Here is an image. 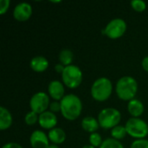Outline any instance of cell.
<instances>
[{
  "instance_id": "cell-31",
  "label": "cell",
  "mask_w": 148,
  "mask_h": 148,
  "mask_svg": "<svg viewBox=\"0 0 148 148\" xmlns=\"http://www.w3.org/2000/svg\"><path fill=\"white\" fill-rule=\"evenodd\" d=\"M82 148H95V147H93V146H91V145H86V146L82 147Z\"/></svg>"
},
{
  "instance_id": "cell-27",
  "label": "cell",
  "mask_w": 148,
  "mask_h": 148,
  "mask_svg": "<svg viewBox=\"0 0 148 148\" xmlns=\"http://www.w3.org/2000/svg\"><path fill=\"white\" fill-rule=\"evenodd\" d=\"M2 148H23V147L20 144H18V143L9 142V143H6L5 145H3Z\"/></svg>"
},
{
  "instance_id": "cell-1",
  "label": "cell",
  "mask_w": 148,
  "mask_h": 148,
  "mask_svg": "<svg viewBox=\"0 0 148 148\" xmlns=\"http://www.w3.org/2000/svg\"><path fill=\"white\" fill-rule=\"evenodd\" d=\"M62 115L68 121L76 120L82 114V103L81 99L74 95H66L60 101Z\"/></svg>"
},
{
  "instance_id": "cell-2",
  "label": "cell",
  "mask_w": 148,
  "mask_h": 148,
  "mask_svg": "<svg viewBox=\"0 0 148 148\" xmlns=\"http://www.w3.org/2000/svg\"><path fill=\"white\" fill-rule=\"evenodd\" d=\"M115 91L121 100L130 101L137 95L138 82L132 76H122L116 83Z\"/></svg>"
},
{
  "instance_id": "cell-24",
  "label": "cell",
  "mask_w": 148,
  "mask_h": 148,
  "mask_svg": "<svg viewBox=\"0 0 148 148\" xmlns=\"http://www.w3.org/2000/svg\"><path fill=\"white\" fill-rule=\"evenodd\" d=\"M130 148H148V140L146 139L135 140L131 144Z\"/></svg>"
},
{
  "instance_id": "cell-8",
  "label": "cell",
  "mask_w": 148,
  "mask_h": 148,
  "mask_svg": "<svg viewBox=\"0 0 148 148\" xmlns=\"http://www.w3.org/2000/svg\"><path fill=\"white\" fill-rule=\"evenodd\" d=\"M49 97L44 92H37L32 95L29 100V107L31 111L41 114L47 111L49 107Z\"/></svg>"
},
{
  "instance_id": "cell-13",
  "label": "cell",
  "mask_w": 148,
  "mask_h": 148,
  "mask_svg": "<svg viewBox=\"0 0 148 148\" xmlns=\"http://www.w3.org/2000/svg\"><path fill=\"white\" fill-rule=\"evenodd\" d=\"M29 66L33 71L42 73L49 68V61L46 57L42 56H37L31 59Z\"/></svg>"
},
{
  "instance_id": "cell-23",
  "label": "cell",
  "mask_w": 148,
  "mask_h": 148,
  "mask_svg": "<svg viewBox=\"0 0 148 148\" xmlns=\"http://www.w3.org/2000/svg\"><path fill=\"white\" fill-rule=\"evenodd\" d=\"M130 4L132 8L138 12H142L147 9V3L143 0H133L130 2Z\"/></svg>"
},
{
  "instance_id": "cell-19",
  "label": "cell",
  "mask_w": 148,
  "mask_h": 148,
  "mask_svg": "<svg viewBox=\"0 0 148 148\" xmlns=\"http://www.w3.org/2000/svg\"><path fill=\"white\" fill-rule=\"evenodd\" d=\"M127 134V133L125 126L118 125L111 129V136H112V138H114L115 140H122L126 137Z\"/></svg>"
},
{
  "instance_id": "cell-15",
  "label": "cell",
  "mask_w": 148,
  "mask_h": 148,
  "mask_svg": "<svg viewBox=\"0 0 148 148\" xmlns=\"http://www.w3.org/2000/svg\"><path fill=\"white\" fill-rule=\"evenodd\" d=\"M49 140L53 142V144L59 145L65 141L66 140V134L63 129L60 127H55L51 130H49L48 134Z\"/></svg>"
},
{
  "instance_id": "cell-4",
  "label": "cell",
  "mask_w": 148,
  "mask_h": 148,
  "mask_svg": "<svg viewBox=\"0 0 148 148\" xmlns=\"http://www.w3.org/2000/svg\"><path fill=\"white\" fill-rule=\"evenodd\" d=\"M97 120L100 127L103 129H112L120 124L121 114L116 108H106L99 113Z\"/></svg>"
},
{
  "instance_id": "cell-16",
  "label": "cell",
  "mask_w": 148,
  "mask_h": 148,
  "mask_svg": "<svg viewBox=\"0 0 148 148\" xmlns=\"http://www.w3.org/2000/svg\"><path fill=\"white\" fill-rule=\"evenodd\" d=\"M82 127L88 133L93 134L95 133L100 127L98 120L93 116H86L82 121Z\"/></svg>"
},
{
  "instance_id": "cell-6",
  "label": "cell",
  "mask_w": 148,
  "mask_h": 148,
  "mask_svg": "<svg viewBox=\"0 0 148 148\" xmlns=\"http://www.w3.org/2000/svg\"><path fill=\"white\" fill-rule=\"evenodd\" d=\"M62 82L69 88H78L83 79L82 71L81 69L74 64L65 67L62 74Z\"/></svg>"
},
{
  "instance_id": "cell-11",
  "label": "cell",
  "mask_w": 148,
  "mask_h": 148,
  "mask_svg": "<svg viewBox=\"0 0 148 148\" xmlns=\"http://www.w3.org/2000/svg\"><path fill=\"white\" fill-rule=\"evenodd\" d=\"M38 123L41 127L44 129H53L57 124V117L56 114L50 111H45L44 113L39 114Z\"/></svg>"
},
{
  "instance_id": "cell-7",
  "label": "cell",
  "mask_w": 148,
  "mask_h": 148,
  "mask_svg": "<svg viewBox=\"0 0 148 148\" xmlns=\"http://www.w3.org/2000/svg\"><path fill=\"white\" fill-rule=\"evenodd\" d=\"M127 30V23L122 18L112 19L101 30L103 35H106L108 38L117 39L121 37Z\"/></svg>"
},
{
  "instance_id": "cell-10",
  "label": "cell",
  "mask_w": 148,
  "mask_h": 148,
  "mask_svg": "<svg viewBox=\"0 0 148 148\" xmlns=\"http://www.w3.org/2000/svg\"><path fill=\"white\" fill-rule=\"evenodd\" d=\"M49 140L48 135L41 130L34 131L29 138V142L32 148H49Z\"/></svg>"
},
{
  "instance_id": "cell-20",
  "label": "cell",
  "mask_w": 148,
  "mask_h": 148,
  "mask_svg": "<svg viewBox=\"0 0 148 148\" xmlns=\"http://www.w3.org/2000/svg\"><path fill=\"white\" fill-rule=\"evenodd\" d=\"M99 148H124L120 140L114 138H108L103 140L101 146Z\"/></svg>"
},
{
  "instance_id": "cell-32",
  "label": "cell",
  "mask_w": 148,
  "mask_h": 148,
  "mask_svg": "<svg viewBox=\"0 0 148 148\" xmlns=\"http://www.w3.org/2000/svg\"><path fill=\"white\" fill-rule=\"evenodd\" d=\"M52 3H61V1H51Z\"/></svg>"
},
{
  "instance_id": "cell-29",
  "label": "cell",
  "mask_w": 148,
  "mask_h": 148,
  "mask_svg": "<svg viewBox=\"0 0 148 148\" xmlns=\"http://www.w3.org/2000/svg\"><path fill=\"white\" fill-rule=\"evenodd\" d=\"M141 65H142L143 69H144L145 71L148 72V56L143 58L142 62H141Z\"/></svg>"
},
{
  "instance_id": "cell-17",
  "label": "cell",
  "mask_w": 148,
  "mask_h": 148,
  "mask_svg": "<svg viewBox=\"0 0 148 148\" xmlns=\"http://www.w3.org/2000/svg\"><path fill=\"white\" fill-rule=\"evenodd\" d=\"M12 115L10 112L4 107L0 108V129L6 130L12 125Z\"/></svg>"
},
{
  "instance_id": "cell-25",
  "label": "cell",
  "mask_w": 148,
  "mask_h": 148,
  "mask_svg": "<svg viewBox=\"0 0 148 148\" xmlns=\"http://www.w3.org/2000/svg\"><path fill=\"white\" fill-rule=\"evenodd\" d=\"M10 4V0H1L0 1V14L3 15L9 9Z\"/></svg>"
},
{
  "instance_id": "cell-9",
  "label": "cell",
  "mask_w": 148,
  "mask_h": 148,
  "mask_svg": "<svg viewBox=\"0 0 148 148\" xmlns=\"http://www.w3.org/2000/svg\"><path fill=\"white\" fill-rule=\"evenodd\" d=\"M32 15V6L30 3L23 2L17 3L13 10V16L18 22H25Z\"/></svg>"
},
{
  "instance_id": "cell-14",
  "label": "cell",
  "mask_w": 148,
  "mask_h": 148,
  "mask_svg": "<svg viewBox=\"0 0 148 148\" xmlns=\"http://www.w3.org/2000/svg\"><path fill=\"white\" fill-rule=\"evenodd\" d=\"M127 110L133 117L139 118L144 113V104L138 99H133L130 101H128Z\"/></svg>"
},
{
  "instance_id": "cell-26",
  "label": "cell",
  "mask_w": 148,
  "mask_h": 148,
  "mask_svg": "<svg viewBox=\"0 0 148 148\" xmlns=\"http://www.w3.org/2000/svg\"><path fill=\"white\" fill-rule=\"evenodd\" d=\"M49 110H50V112H52L54 114L61 112V103L58 102L57 101L51 102L49 105Z\"/></svg>"
},
{
  "instance_id": "cell-21",
  "label": "cell",
  "mask_w": 148,
  "mask_h": 148,
  "mask_svg": "<svg viewBox=\"0 0 148 148\" xmlns=\"http://www.w3.org/2000/svg\"><path fill=\"white\" fill-rule=\"evenodd\" d=\"M103 140H102V138L101 136V134L97 132L95 133H93V134H90L89 135V143L91 146L95 147H100L102 144Z\"/></svg>"
},
{
  "instance_id": "cell-30",
  "label": "cell",
  "mask_w": 148,
  "mask_h": 148,
  "mask_svg": "<svg viewBox=\"0 0 148 148\" xmlns=\"http://www.w3.org/2000/svg\"><path fill=\"white\" fill-rule=\"evenodd\" d=\"M49 148H59V147L56 144H51V145H49Z\"/></svg>"
},
{
  "instance_id": "cell-3",
  "label": "cell",
  "mask_w": 148,
  "mask_h": 148,
  "mask_svg": "<svg viewBox=\"0 0 148 148\" xmlns=\"http://www.w3.org/2000/svg\"><path fill=\"white\" fill-rule=\"evenodd\" d=\"M113 92L112 82L108 77H100L94 82L91 87V96L97 101H105Z\"/></svg>"
},
{
  "instance_id": "cell-28",
  "label": "cell",
  "mask_w": 148,
  "mask_h": 148,
  "mask_svg": "<svg viewBox=\"0 0 148 148\" xmlns=\"http://www.w3.org/2000/svg\"><path fill=\"white\" fill-rule=\"evenodd\" d=\"M64 69H65V66H63L62 63H57L56 66H55V70L57 72V73H61V74H62V72H63V70H64Z\"/></svg>"
},
{
  "instance_id": "cell-12",
  "label": "cell",
  "mask_w": 148,
  "mask_h": 148,
  "mask_svg": "<svg viewBox=\"0 0 148 148\" xmlns=\"http://www.w3.org/2000/svg\"><path fill=\"white\" fill-rule=\"evenodd\" d=\"M48 91L49 96L56 101H61L65 96L64 95L65 90H64L63 84L57 80H53L49 83Z\"/></svg>"
},
{
  "instance_id": "cell-5",
  "label": "cell",
  "mask_w": 148,
  "mask_h": 148,
  "mask_svg": "<svg viewBox=\"0 0 148 148\" xmlns=\"http://www.w3.org/2000/svg\"><path fill=\"white\" fill-rule=\"evenodd\" d=\"M125 127L127 134L134 139H144L148 135V124L140 118L128 119Z\"/></svg>"
},
{
  "instance_id": "cell-18",
  "label": "cell",
  "mask_w": 148,
  "mask_h": 148,
  "mask_svg": "<svg viewBox=\"0 0 148 148\" xmlns=\"http://www.w3.org/2000/svg\"><path fill=\"white\" fill-rule=\"evenodd\" d=\"M73 60H74V54L70 49H64L60 51L59 61H60V63H62L63 66L67 67V66L71 65Z\"/></svg>"
},
{
  "instance_id": "cell-22",
  "label": "cell",
  "mask_w": 148,
  "mask_h": 148,
  "mask_svg": "<svg viewBox=\"0 0 148 148\" xmlns=\"http://www.w3.org/2000/svg\"><path fill=\"white\" fill-rule=\"evenodd\" d=\"M38 119H39V114H37L36 113H35L33 111H30L26 114V115L24 117V121H25L26 125L33 126L38 121Z\"/></svg>"
}]
</instances>
